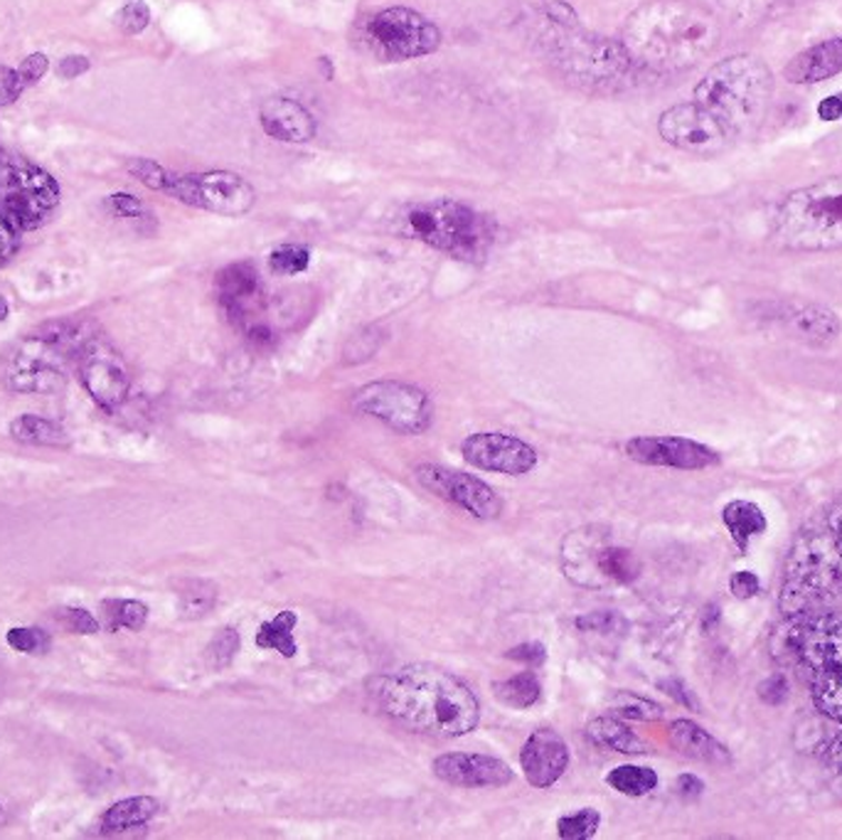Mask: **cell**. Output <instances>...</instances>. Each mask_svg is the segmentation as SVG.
<instances>
[{
    "instance_id": "26",
    "label": "cell",
    "mask_w": 842,
    "mask_h": 840,
    "mask_svg": "<svg viewBox=\"0 0 842 840\" xmlns=\"http://www.w3.org/2000/svg\"><path fill=\"white\" fill-rule=\"evenodd\" d=\"M158 811H161V803L151 797H131L117 801L111 809H107L104 816H101V833L133 831V828L151 823Z\"/></svg>"
},
{
    "instance_id": "10",
    "label": "cell",
    "mask_w": 842,
    "mask_h": 840,
    "mask_svg": "<svg viewBox=\"0 0 842 840\" xmlns=\"http://www.w3.org/2000/svg\"><path fill=\"white\" fill-rule=\"evenodd\" d=\"M60 206V186L22 158H0V214L20 232L44 224Z\"/></svg>"
},
{
    "instance_id": "8",
    "label": "cell",
    "mask_w": 842,
    "mask_h": 840,
    "mask_svg": "<svg viewBox=\"0 0 842 840\" xmlns=\"http://www.w3.org/2000/svg\"><path fill=\"white\" fill-rule=\"evenodd\" d=\"M87 338H79L72 326H48L30 336L8 362V384L18 392H54L67 378V362L79 353Z\"/></svg>"
},
{
    "instance_id": "47",
    "label": "cell",
    "mask_w": 842,
    "mask_h": 840,
    "mask_svg": "<svg viewBox=\"0 0 842 840\" xmlns=\"http://www.w3.org/2000/svg\"><path fill=\"white\" fill-rule=\"evenodd\" d=\"M22 89H26V84H22L20 72L13 70V67L0 64V107H8L18 101Z\"/></svg>"
},
{
    "instance_id": "14",
    "label": "cell",
    "mask_w": 842,
    "mask_h": 840,
    "mask_svg": "<svg viewBox=\"0 0 842 840\" xmlns=\"http://www.w3.org/2000/svg\"><path fill=\"white\" fill-rule=\"evenodd\" d=\"M77 368L87 392L104 410H117L127 402L131 392V372L107 340L89 336L77 353Z\"/></svg>"
},
{
    "instance_id": "51",
    "label": "cell",
    "mask_w": 842,
    "mask_h": 840,
    "mask_svg": "<svg viewBox=\"0 0 842 840\" xmlns=\"http://www.w3.org/2000/svg\"><path fill=\"white\" fill-rule=\"evenodd\" d=\"M730 589L736 599H754L761 592V579L754 572H736L730 579Z\"/></svg>"
},
{
    "instance_id": "41",
    "label": "cell",
    "mask_w": 842,
    "mask_h": 840,
    "mask_svg": "<svg viewBox=\"0 0 842 840\" xmlns=\"http://www.w3.org/2000/svg\"><path fill=\"white\" fill-rule=\"evenodd\" d=\"M129 170H131V176L139 178L146 188L158 190V192H166L170 186V178H173V173H170L168 168H163L156 161H148V158H136V161L129 163Z\"/></svg>"
},
{
    "instance_id": "33",
    "label": "cell",
    "mask_w": 842,
    "mask_h": 840,
    "mask_svg": "<svg viewBox=\"0 0 842 840\" xmlns=\"http://www.w3.org/2000/svg\"><path fill=\"white\" fill-rule=\"evenodd\" d=\"M607 784L613 791L623 793V797L639 799V797H645V793H651L658 787V774L651 767L623 764V767H617V769L609 771Z\"/></svg>"
},
{
    "instance_id": "57",
    "label": "cell",
    "mask_w": 842,
    "mask_h": 840,
    "mask_svg": "<svg viewBox=\"0 0 842 840\" xmlns=\"http://www.w3.org/2000/svg\"><path fill=\"white\" fill-rule=\"evenodd\" d=\"M825 520H828V526L833 528V532H835V536H838L840 542H842V508L830 510V513L825 516Z\"/></svg>"
},
{
    "instance_id": "28",
    "label": "cell",
    "mask_w": 842,
    "mask_h": 840,
    "mask_svg": "<svg viewBox=\"0 0 842 840\" xmlns=\"http://www.w3.org/2000/svg\"><path fill=\"white\" fill-rule=\"evenodd\" d=\"M587 737L591 744L611 749V752L621 754H643L645 742L639 734L631 732L623 722L613 718H597L587 724Z\"/></svg>"
},
{
    "instance_id": "53",
    "label": "cell",
    "mask_w": 842,
    "mask_h": 840,
    "mask_svg": "<svg viewBox=\"0 0 842 840\" xmlns=\"http://www.w3.org/2000/svg\"><path fill=\"white\" fill-rule=\"evenodd\" d=\"M818 117H821L823 121H840L842 119V94H833L823 99L821 104H818Z\"/></svg>"
},
{
    "instance_id": "5",
    "label": "cell",
    "mask_w": 842,
    "mask_h": 840,
    "mask_svg": "<svg viewBox=\"0 0 842 840\" xmlns=\"http://www.w3.org/2000/svg\"><path fill=\"white\" fill-rule=\"evenodd\" d=\"M842 597V542L823 526L803 528L783 567L781 611L786 617L818 611Z\"/></svg>"
},
{
    "instance_id": "7",
    "label": "cell",
    "mask_w": 842,
    "mask_h": 840,
    "mask_svg": "<svg viewBox=\"0 0 842 840\" xmlns=\"http://www.w3.org/2000/svg\"><path fill=\"white\" fill-rule=\"evenodd\" d=\"M407 227L417 240L463 262H483L493 244V222L459 200H434L407 212Z\"/></svg>"
},
{
    "instance_id": "23",
    "label": "cell",
    "mask_w": 842,
    "mask_h": 840,
    "mask_svg": "<svg viewBox=\"0 0 842 840\" xmlns=\"http://www.w3.org/2000/svg\"><path fill=\"white\" fill-rule=\"evenodd\" d=\"M842 72V38L818 42L799 52L786 64V79L791 84H815Z\"/></svg>"
},
{
    "instance_id": "32",
    "label": "cell",
    "mask_w": 842,
    "mask_h": 840,
    "mask_svg": "<svg viewBox=\"0 0 842 840\" xmlns=\"http://www.w3.org/2000/svg\"><path fill=\"white\" fill-rule=\"evenodd\" d=\"M493 692L503 706L515 708V710H528L540 702L542 686H540V680L534 678V673H518L513 678L495 683Z\"/></svg>"
},
{
    "instance_id": "49",
    "label": "cell",
    "mask_w": 842,
    "mask_h": 840,
    "mask_svg": "<svg viewBox=\"0 0 842 840\" xmlns=\"http://www.w3.org/2000/svg\"><path fill=\"white\" fill-rule=\"evenodd\" d=\"M48 67H50V60H48V57H44L42 52L28 54V57H26V60H22V64L18 67V72H20L22 84H26V87H30V84H38V82H40V79L44 77V72H48Z\"/></svg>"
},
{
    "instance_id": "55",
    "label": "cell",
    "mask_w": 842,
    "mask_h": 840,
    "mask_svg": "<svg viewBox=\"0 0 842 840\" xmlns=\"http://www.w3.org/2000/svg\"><path fill=\"white\" fill-rule=\"evenodd\" d=\"M702 791H704V784H702V779H698L695 774L678 777V793L682 799H698Z\"/></svg>"
},
{
    "instance_id": "27",
    "label": "cell",
    "mask_w": 842,
    "mask_h": 840,
    "mask_svg": "<svg viewBox=\"0 0 842 840\" xmlns=\"http://www.w3.org/2000/svg\"><path fill=\"white\" fill-rule=\"evenodd\" d=\"M722 520H724L726 530H730L732 540L742 550H746V544L751 538L761 536V532H766V528H769V520L764 516V510L751 501L726 503L722 510Z\"/></svg>"
},
{
    "instance_id": "1",
    "label": "cell",
    "mask_w": 842,
    "mask_h": 840,
    "mask_svg": "<svg viewBox=\"0 0 842 840\" xmlns=\"http://www.w3.org/2000/svg\"><path fill=\"white\" fill-rule=\"evenodd\" d=\"M370 692L387 718L443 740L473 732L481 720L473 690L461 678L429 663L404 666L374 678Z\"/></svg>"
},
{
    "instance_id": "43",
    "label": "cell",
    "mask_w": 842,
    "mask_h": 840,
    "mask_svg": "<svg viewBox=\"0 0 842 840\" xmlns=\"http://www.w3.org/2000/svg\"><path fill=\"white\" fill-rule=\"evenodd\" d=\"M148 22H151V10H148L143 0H129L117 16V26L127 32V36H139V32L148 28Z\"/></svg>"
},
{
    "instance_id": "2",
    "label": "cell",
    "mask_w": 842,
    "mask_h": 840,
    "mask_svg": "<svg viewBox=\"0 0 842 840\" xmlns=\"http://www.w3.org/2000/svg\"><path fill=\"white\" fill-rule=\"evenodd\" d=\"M722 38L720 22L688 0H653L623 26L621 44L633 64L653 72H682L700 64Z\"/></svg>"
},
{
    "instance_id": "6",
    "label": "cell",
    "mask_w": 842,
    "mask_h": 840,
    "mask_svg": "<svg viewBox=\"0 0 842 840\" xmlns=\"http://www.w3.org/2000/svg\"><path fill=\"white\" fill-rule=\"evenodd\" d=\"M771 242L789 252L842 249V176L793 190L773 212Z\"/></svg>"
},
{
    "instance_id": "25",
    "label": "cell",
    "mask_w": 842,
    "mask_h": 840,
    "mask_svg": "<svg viewBox=\"0 0 842 840\" xmlns=\"http://www.w3.org/2000/svg\"><path fill=\"white\" fill-rule=\"evenodd\" d=\"M793 333L811 346H828L840 336V318L821 303H805L791 316Z\"/></svg>"
},
{
    "instance_id": "19",
    "label": "cell",
    "mask_w": 842,
    "mask_h": 840,
    "mask_svg": "<svg viewBox=\"0 0 842 840\" xmlns=\"http://www.w3.org/2000/svg\"><path fill=\"white\" fill-rule=\"evenodd\" d=\"M431 769H434L437 779L463 789L505 787L513 781V769L503 759L473 752H447L434 759Z\"/></svg>"
},
{
    "instance_id": "39",
    "label": "cell",
    "mask_w": 842,
    "mask_h": 840,
    "mask_svg": "<svg viewBox=\"0 0 842 840\" xmlns=\"http://www.w3.org/2000/svg\"><path fill=\"white\" fill-rule=\"evenodd\" d=\"M6 641L13 651L26 653V656H40L50 651V636L42 629H32V627H16L6 633Z\"/></svg>"
},
{
    "instance_id": "9",
    "label": "cell",
    "mask_w": 842,
    "mask_h": 840,
    "mask_svg": "<svg viewBox=\"0 0 842 840\" xmlns=\"http://www.w3.org/2000/svg\"><path fill=\"white\" fill-rule=\"evenodd\" d=\"M360 40L378 60L404 62L437 52L441 32L434 22L417 13V10L394 6L362 20Z\"/></svg>"
},
{
    "instance_id": "12",
    "label": "cell",
    "mask_w": 842,
    "mask_h": 840,
    "mask_svg": "<svg viewBox=\"0 0 842 840\" xmlns=\"http://www.w3.org/2000/svg\"><path fill=\"white\" fill-rule=\"evenodd\" d=\"M166 196L227 218H239L254 208V188L249 180L232 170H208V173H188L170 178Z\"/></svg>"
},
{
    "instance_id": "30",
    "label": "cell",
    "mask_w": 842,
    "mask_h": 840,
    "mask_svg": "<svg viewBox=\"0 0 842 840\" xmlns=\"http://www.w3.org/2000/svg\"><path fill=\"white\" fill-rule=\"evenodd\" d=\"M295 623H299L295 611L283 609L271 621L261 623L257 636H254V643L264 651H277L283 658H293L295 651H299V643H295V639H293Z\"/></svg>"
},
{
    "instance_id": "40",
    "label": "cell",
    "mask_w": 842,
    "mask_h": 840,
    "mask_svg": "<svg viewBox=\"0 0 842 840\" xmlns=\"http://www.w3.org/2000/svg\"><path fill=\"white\" fill-rule=\"evenodd\" d=\"M577 629L587 633L623 636L629 631V621L617 614V611H591V614L577 619Z\"/></svg>"
},
{
    "instance_id": "20",
    "label": "cell",
    "mask_w": 842,
    "mask_h": 840,
    "mask_svg": "<svg viewBox=\"0 0 842 840\" xmlns=\"http://www.w3.org/2000/svg\"><path fill=\"white\" fill-rule=\"evenodd\" d=\"M520 767L530 787L550 789L564 777L569 767V747L550 728L534 730L520 749Z\"/></svg>"
},
{
    "instance_id": "46",
    "label": "cell",
    "mask_w": 842,
    "mask_h": 840,
    "mask_svg": "<svg viewBox=\"0 0 842 840\" xmlns=\"http://www.w3.org/2000/svg\"><path fill=\"white\" fill-rule=\"evenodd\" d=\"M505 658H510V661L515 663H522L528 668H540L548 663V649L540 641H528V643H520L515 646V649H510L505 653Z\"/></svg>"
},
{
    "instance_id": "15",
    "label": "cell",
    "mask_w": 842,
    "mask_h": 840,
    "mask_svg": "<svg viewBox=\"0 0 842 840\" xmlns=\"http://www.w3.org/2000/svg\"><path fill=\"white\" fill-rule=\"evenodd\" d=\"M417 481L424 486L427 491L463 508L465 513H471L473 518L493 520L503 513V501H500L493 488L478 479V476L439 467V463H424V467L417 469Z\"/></svg>"
},
{
    "instance_id": "45",
    "label": "cell",
    "mask_w": 842,
    "mask_h": 840,
    "mask_svg": "<svg viewBox=\"0 0 842 840\" xmlns=\"http://www.w3.org/2000/svg\"><path fill=\"white\" fill-rule=\"evenodd\" d=\"M60 621H62V627H64L67 631H72V633L92 636V633L99 631V621H97L92 614H89L87 609H79V607H67V609H62Z\"/></svg>"
},
{
    "instance_id": "18",
    "label": "cell",
    "mask_w": 842,
    "mask_h": 840,
    "mask_svg": "<svg viewBox=\"0 0 842 840\" xmlns=\"http://www.w3.org/2000/svg\"><path fill=\"white\" fill-rule=\"evenodd\" d=\"M633 60L621 42L611 40H579L564 52V67L579 77V82L597 87L619 84L629 74Z\"/></svg>"
},
{
    "instance_id": "50",
    "label": "cell",
    "mask_w": 842,
    "mask_h": 840,
    "mask_svg": "<svg viewBox=\"0 0 842 840\" xmlns=\"http://www.w3.org/2000/svg\"><path fill=\"white\" fill-rule=\"evenodd\" d=\"M18 244H20V230L0 214V267H3L8 259L16 254Z\"/></svg>"
},
{
    "instance_id": "3",
    "label": "cell",
    "mask_w": 842,
    "mask_h": 840,
    "mask_svg": "<svg viewBox=\"0 0 842 840\" xmlns=\"http://www.w3.org/2000/svg\"><path fill=\"white\" fill-rule=\"evenodd\" d=\"M773 99V74L756 54H734L700 79L695 101L742 136L764 123Z\"/></svg>"
},
{
    "instance_id": "11",
    "label": "cell",
    "mask_w": 842,
    "mask_h": 840,
    "mask_svg": "<svg viewBox=\"0 0 842 840\" xmlns=\"http://www.w3.org/2000/svg\"><path fill=\"white\" fill-rule=\"evenodd\" d=\"M352 407L360 414L378 419L400 434H421L431 427L434 407L429 394L417 384L400 380H378L352 394Z\"/></svg>"
},
{
    "instance_id": "34",
    "label": "cell",
    "mask_w": 842,
    "mask_h": 840,
    "mask_svg": "<svg viewBox=\"0 0 842 840\" xmlns=\"http://www.w3.org/2000/svg\"><path fill=\"white\" fill-rule=\"evenodd\" d=\"M104 614L109 629H127L141 631L148 621V607L136 599H107Z\"/></svg>"
},
{
    "instance_id": "56",
    "label": "cell",
    "mask_w": 842,
    "mask_h": 840,
    "mask_svg": "<svg viewBox=\"0 0 842 840\" xmlns=\"http://www.w3.org/2000/svg\"><path fill=\"white\" fill-rule=\"evenodd\" d=\"M825 759H828V762L833 764L835 769L842 771V724H840V732L833 737V740H830V742L825 744Z\"/></svg>"
},
{
    "instance_id": "22",
    "label": "cell",
    "mask_w": 842,
    "mask_h": 840,
    "mask_svg": "<svg viewBox=\"0 0 842 840\" xmlns=\"http://www.w3.org/2000/svg\"><path fill=\"white\" fill-rule=\"evenodd\" d=\"M259 121L271 139L283 143H309L318 129L311 111L289 97L267 99L261 104Z\"/></svg>"
},
{
    "instance_id": "54",
    "label": "cell",
    "mask_w": 842,
    "mask_h": 840,
    "mask_svg": "<svg viewBox=\"0 0 842 840\" xmlns=\"http://www.w3.org/2000/svg\"><path fill=\"white\" fill-rule=\"evenodd\" d=\"M660 688H663L670 698L678 700V702H680V706H685V708H695V702H692L690 692L685 690V686H682V683H680V680H675V678H670V680H660Z\"/></svg>"
},
{
    "instance_id": "42",
    "label": "cell",
    "mask_w": 842,
    "mask_h": 840,
    "mask_svg": "<svg viewBox=\"0 0 842 840\" xmlns=\"http://www.w3.org/2000/svg\"><path fill=\"white\" fill-rule=\"evenodd\" d=\"M239 651V633L234 629H220L208 646V658L214 668H227Z\"/></svg>"
},
{
    "instance_id": "58",
    "label": "cell",
    "mask_w": 842,
    "mask_h": 840,
    "mask_svg": "<svg viewBox=\"0 0 842 840\" xmlns=\"http://www.w3.org/2000/svg\"><path fill=\"white\" fill-rule=\"evenodd\" d=\"M6 316H8V303L3 299H0V321H3Z\"/></svg>"
},
{
    "instance_id": "21",
    "label": "cell",
    "mask_w": 842,
    "mask_h": 840,
    "mask_svg": "<svg viewBox=\"0 0 842 840\" xmlns=\"http://www.w3.org/2000/svg\"><path fill=\"white\" fill-rule=\"evenodd\" d=\"M214 283H218V297L227 318L244 331L252 323V313L261 297L259 269L252 262H234L220 271Z\"/></svg>"
},
{
    "instance_id": "16",
    "label": "cell",
    "mask_w": 842,
    "mask_h": 840,
    "mask_svg": "<svg viewBox=\"0 0 842 840\" xmlns=\"http://www.w3.org/2000/svg\"><path fill=\"white\" fill-rule=\"evenodd\" d=\"M465 463L473 469L505 473V476H525L538 467V451L528 441L518 437L500 434V431H481L471 434L461 444Z\"/></svg>"
},
{
    "instance_id": "36",
    "label": "cell",
    "mask_w": 842,
    "mask_h": 840,
    "mask_svg": "<svg viewBox=\"0 0 842 840\" xmlns=\"http://www.w3.org/2000/svg\"><path fill=\"white\" fill-rule=\"evenodd\" d=\"M609 708H611V712H617L619 718H625V720L653 722V720L663 718V710H660V706H655V702L648 700V698L633 696V692H617V696L609 700Z\"/></svg>"
},
{
    "instance_id": "17",
    "label": "cell",
    "mask_w": 842,
    "mask_h": 840,
    "mask_svg": "<svg viewBox=\"0 0 842 840\" xmlns=\"http://www.w3.org/2000/svg\"><path fill=\"white\" fill-rule=\"evenodd\" d=\"M625 453L643 467H663L680 471H702L720 463V453L685 437H635L625 444Z\"/></svg>"
},
{
    "instance_id": "37",
    "label": "cell",
    "mask_w": 842,
    "mask_h": 840,
    "mask_svg": "<svg viewBox=\"0 0 842 840\" xmlns=\"http://www.w3.org/2000/svg\"><path fill=\"white\" fill-rule=\"evenodd\" d=\"M311 264V252L303 244H279L269 254V269L279 277L303 274Z\"/></svg>"
},
{
    "instance_id": "52",
    "label": "cell",
    "mask_w": 842,
    "mask_h": 840,
    "mask_svg": "<svg viewBox=\"0 0 842 840\" xmlns=\"http://www.w3.org/2000/svg\"><path fill=\"white\" fill-rule=\"evenodd\" d=\"M89 67H92L89 57L70 54V57H64L60 64H57V74H60L62 79H77V77H82L84 72H89Z\"/></svg>"
},
{
    "instance_id": "38",
    "label": "cell",
    "mask_w": 842,
    "mask_h": 840,
    "mask_svg": "<svg viewBox=\"0 0 842 840\" xmlns=\"http://www.w3.org/2000/svg\"><path fill=\"white\" fill-rule=\"evenodd\" d=\"M599 826H601L599 811L582 809L577 813L562 816V819L557 821V836L564 838V840H587V838L597 836Z\"/></svg>"
},
{
    "instance_id": "31",
    "label": "cell",
    "mask_w": 842,
    "mask_h": 840,
    "mask_svg": "<svg viewBox=\"0 0 842 840\" xmlns=\"http://www.w3.org/2000/svg\"><path fill=\"white\" fill-rule=\"evenodd\" d=\"M594 570L617 584H631L641 574V562L625 548H601L594 554Z\"/></svg>"
},
{
    "instance_id": "13",
    "label": "cell",
    "mask_w": 842,
    "mask_h": 840,
    "mask_svg": "<svg viewBox=\"0 0 842 840\" xmlns=\"http://www.w3.org/2000/svg\"><path fill=\"white\" fill-rule=\"evenodd\" d=\"M658 131L673 149L695 156L722 153L736 139L726 123L716 119L712 111L700 107L698 101L675 104L663 111V117L658 119Z\"/></svg>"
},
{
    "instance_id": "48",
    "label": "cell",
    "mask_w": 842,
    "mask_h": 840,
    "mask_svg": "<svg viewBox=\"0 0 842 840\" xmlns=\"http://www.w3.org/2000/svg\"><path fill=\"white\" fill-rule=\"evenodd\" d=\"M759 698L766 702V706H783L789 698V680L783 673H776L766 678L764 683L759 686Z\"/></svg>"
},
{
    "instance_id": "4",
    "label": "cell",
    "mask_w": 842,
    "mask_h": 840,
    "mask_svg": "<svg viewBox=\"0 0 842 840\" xmlns=\"http://www.w3.org/2000/svg\"><path fill=\"white\" fill-rule=\"evenodd\" d=\"M786 653L811 690L818 712L842 724V617L825 611L791 617Z\"/></svg>"
},
{
    "instance_id": "24",
    "label": "cell",
    "mask_w": 842,
    "mask_h": 840,
    "mask_svg": "<svg viewBox=\"0 0 842 840\" xmlns=\"http://www.w3.org/2000/svg\"><path fill=\"white\" fill-rule=\"evenodd\" d=\"M668 740L673 744L682 757L695 759V762L710 764V767H730L732 754L720 740L702 730L698 722L692 720H675L668 728Z\"/></svg>"
},
{
    "instance_id": "35",
    "label": "cell",
    "mask_w": 842,
    "mask_h": 840,
    "mask_svg": "<svg viewBox=\"0 0 842 840\" xmlns=\"http://www.w3.org/2000/svg\"><path fill=\"white\" fill-rule=\"evenodd\" d=\"M178 599L183 617L200 619L208 614L214 607V601H218V589H214V584L204 582V579H188L186 587L178 592Z\"/></svg>"
},
{
    "instance_id": "44",
    "label": "cell",
    "mask_w": 842,
    "mask_h": 840,
    "mask_svg": "<svg viewBox=\"0 0 842 840\" xmlns=\"http://www.w3.org/2000/svg\"><path fill=\"white\" fill-rule=\"evenodd\" d=\"M104 206L113 214V218H121V220H139L146 214L143 202L139 198L129 196V192H117V196H109L104 200Z\"/></svg>"
},
{
    "instance_id": "29",
    "label": "cell",
    "mask_w": 842,
    "mask_h": 840,
    "mask_svg": "<svg viewBox=\"0 0 842 840\" xmlns=\"http://www.w3.org/2000/svg\"><path fill=\"white\" fill-rule=\"evenodd\" d=\"M10 437L20 444H30V447H70V434L52 422V419L36 417V414H22L13 419L10 424Z\"/></svg>"
}]
</instances>
